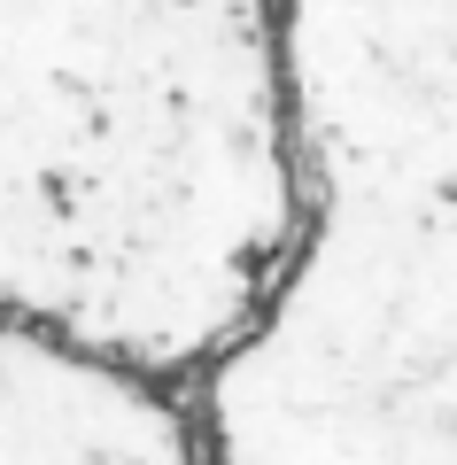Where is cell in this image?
<instances>
[{
	"label": "cell",
	"instance_id": "6da1fadb",
	"mask_svg": "<svg viewBox=\"0 0 457 465\" xmlns=\"http://www.w3.org/2000/svg\"><path fill=\"white\" fill-rule=\"evenodd\" d=\"M294 241L186 396L210 465H457V0H272Z\"/></svg>",
	"mask_w": 457,
	"mask_h": 465
}]
</instances>
